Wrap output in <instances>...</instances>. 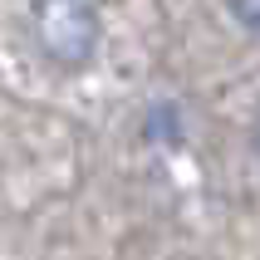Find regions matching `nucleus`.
<instances>
[{
	"label": "nucleus",
	"instance_id": "nucleus-1",
	"mask_svg": "<svg viewBox=\"0 0 260 260\" xmlns=\"http://www.w3.org/2000/svg\"><path fill=\"white\" fill-rule=\"evenodd\" d=\"M29 25H35L40 54L49 64H59V69H84L99 54L103 20H99L93 0H35Z\"/></svg>",
	"mask_w": 260,
	"mask_h": 260
},
{
	"label": "nucleus",
	"instance_id": "nucleus-2",
	"mask_svg": "<svg viewBox=\"0 0 260 260\" xmlns=\"http://www.w3.org/2000/svg\"><path fill=\"white\" fill-rule=\"evenodd\" d=\"M231 15L250 29V35H260V0H231Z\"/></svg>",
	"mask_w": 260,
	"mask_h": 260
},
{
	"label": "nucleus",
	"instance_id": "nucleus-3",
	"mask_svg": "<svg viewBox=\"0 0 260 260\" xmlns=\"http://www.w3.org/2000/svg\"><path fill=\"white\" fill-rule=\"evenodd\" d=\"M172 108H152V118H147V133H152V138H157V133H162V138H177V128H172Z\"/></svg>",
	"mask_w": 260,
	"mask_h": 260
},
{
	"label": "nucleus",
	"instance_id": "nucleus-4",
	"mask_svg": "<svg viewBox=\"0 0 260 260\" xmlns=\"http://www.w3.org/2000/svg\"><path fill=\"white\" fill-rule=\"evenodd\" d=\"M255 152H260V123H255Z\"/></svg>",
	"mask_w": 260,
	"mask_h": 260
}]
</instances>
